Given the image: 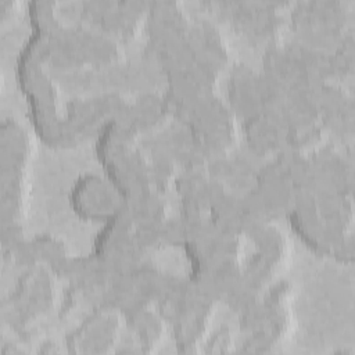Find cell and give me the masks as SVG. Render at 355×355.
<instances>
[{
	"label": "cell",
	"mask_w": 355,
	"mask_h": 355,
	"mask_svg": "<svg viewBox=\"0 0 355 355\" xmlns=\"http://www.w3.org/2000/svg\"><path fill=\"white\" fill-rule=\"evenodd\" d=\"M24 155V141L19 129L12 123L1 126V219L4 239L14 237V223L18 212L19 169Z\"/></svg>",
	"instance_id": "1"
}]
</instances>
